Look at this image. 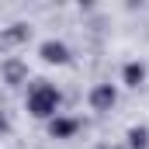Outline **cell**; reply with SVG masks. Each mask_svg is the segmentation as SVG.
I'll return each mask as SVG.
<instances>
[{
    "instance_id": "3957f363",
    "label": "cell",
    "mask_w": 149,
    "mask_h": 149,
    "mask_svg": "<svg viewBox=\"0 0 149 149\" xmlns=\"http://www.w3.org/2000/svg\"><path fill=\"white\" fill-rule=\"evenodd\" d=\"M111 101H114V90H111V87H101V90L94 94V104H97V108H108Z\"/></svg>"
},
{
    "instance_id": "277c9868",
    "label": "cell",
    "mask_w": 149,
    "mask_h": 149,
    "mask_svg": "<svg viewBox=\"0 0 149 149\" xmlns=\"http://www.w3.org/2000/svg\"><path fill=\"white\" fill-rule=\"evenodd\" d=\"M128 83H132V87H135V83H139V80H142V66H128Z\"/></svg>"
},
{
    "instance_id": "7a4b0ae2",
    "label": "cell",
    "mask_w": 149,
    "mask_h": 149,
    "mask_svg": "<svg viewBox=\"0 0 149 149\" xmlns=\"http://www.w3.org/2000/svg\"><path fill=\"white\" fill-rule=\"evenodd\" d=\"M42 52H45V59H49V63H63V59H66V49H63L59 42H49Z\"/></svg>"
},
{
    "instance_id": "6da1fadb",
    "label": "cell",
    "mask_w": 149,
    "mask_h": 149,
    "mask_svg": "<svg viewBox=\"0 0 149 149\" xmlns=\"http://www.w3.org/2000/svg\"><path fill=\"white\" fill-rule=\"evenodd\" d=\"M52 108H56V90L38 87L35 94H31V111H35V114H49Z\"/></svg>"
}]
</instances>
